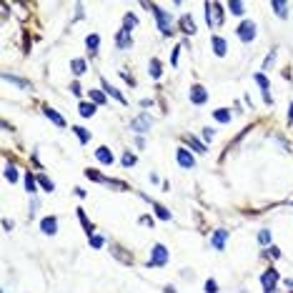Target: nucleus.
Returning <instances> with one entry per match:
<instances>
[{
  "instance_id": "47",
  "label": "nucleus",
  "mask_w": 293,
  "mask_h": 293,
  "mask_svg": "<svg viewBox=\"0 0 293 293\" xmlns=\"http://www.w3.org/2000/svg\"><path fill=\"white\" fill-rule=\"evenodd\" d=\"M163 291H165V293H178V291H176V288H173V286H165V288H163Z\"/></svg>"
},
{
  "instance_id": "44",
  "label": "nucleus",
  "mask_w": 293,
  "mask_h": 293,
  "mask_svg": "<svg viewBox=\"0 0 293 293\" xmlns=\"http://www.w3.org/2000/svg\"><path fill=\"white\" fill-rule=\"evenodd\" d=\"M203 138L211 140V138H213V128H203Z\"/></svg>"
},
{
  "instance_id": "29",
  "label": "nucleus",
  "mask_w": 293,
  "mask_h": 293,
  "mask_svg": "<svg viewBox=\"0 0 293 293\" xmlns=\"http://www.w3.org/2000/svg\"><path fill=\"white\" fill-rule=\"evenodd\" d=\"M120 163L125 165V168H133V165L138 163V158H135V153H131V151H125V153H123V158H120Z\"/></svg>"
},
{
  "instance_id": "17",
  "label": "nucleus",
  "mask_w": 293,
  "mask_h": 293,
  "mask_svg": "<svg viewBox=\"0 0 293 293\" xmlns=\"http://www.w3.org/2000/svg\"><path fill=\"white\" fill-rule=\"evenodd\" d=\"M70 70H73V75H83L88 70V60H83V58H73L70 60Z\"/></svg>"
},
{
  "instance_id": "5",
  "label": "nucleus",
  "mask_w": 293,
  "mask_h": 293,
  "mask_svg": "<svg viewBox=\"0 0 293 293\" xmlns=\"http://www.w3.org/2000/svg\"><path fill=\"white\" fill-rule=\"evenodd\" d=\"M151 125H153V118H151L148 113H143V115H138V118L131 120V131H135V133H145V131H151Z\"/></svg>"
},
{
  "instance_id": "20",
  "label": "nucleus",
  "mask_w": 293,
  "mask_h": 293,
  "mask_svg": "<svg viewBox=\"0 0 293 293\" xmlns=\"http://www.w3.org/2000/svg\"><path fill=\"white\" fill-rule=\"evenodd\" d=\"M3 80L5 83H13V86H18V88H30V83L28 80H23V78H18V75H13V73H3Z\"/></svg>"
},
{
  "instance_id": "25",
  "label": "nucleus",
  "mask_w": 293,
  "mask_h": 293,
  "mask_svg": "<svg viewBox=\"0 0 293 293\" xmlns=\"http://www.w3.org/2000/svg\"><path fill=\"white\" fill-rule=\"evenodd\" d=\"M88 98H90V103H95V106H106V103H108V98H106L103 90H90Z\"/></svg>"
},
{
  "instance_id": "48",
  "label": "nucleus",
  "mask_w": 293,
  "mask_h": 293,
  "mask_svg": "<svg viewBox=\"0 0 293 293\" xmlns=\"http://www.w3.org/2000/svg\"><path fill=\"white\" fill-rule=\"evenodd\" d=\"M263 293H276V291H263Z\"/></svg>"
},
{
  "instance_id": "33",
  "label": "nucleus",
  "mask_w": 293,
  "mask_h": 293,
  "mask_svg": "<svg viewBox=\"0 0 293 293\" xmlns=\"http://www.w3.org/2000/svg\"><path fill=\"white\" fill-rule=\"evenodd\" d=\"M35 185H38V178L33 173H25V191L28 193H35Z\"/></svg>"
},
{
  "instance_id": "15",
  "label": "nucleus",
  "mask_w": 293,
  "mask_h": 293,
  "mask_svg": "<svg viewBox=\"0 0 293 293\" xmlns=\"http://www.w3.org/2000/svg\"><path fill=\"white\" fill-rule=\"evenodd\" d=\"M43 113H45V118H50V120L58 125V128H66V118H63L58 111H53L50 106H43Z\"/></svg>"
},
{
  "instance_id": "45",
  "label": "nucleus",
  "mask_w": 293,
  "mask_h": 293,
  "mask_svg": "<svg viewBox=\"0 0 293 293\" xmlns=\"http://www.w3.org/2000/svg\"><path fill=\"white\" fill-rule=\"evenodd\" d=\"M135 145L143 151V148H145V138H143V135H140V138H135Z\"/></svg>"
},
{
  "instance_id": "18",
  "label": "nucleus",
  "mask_w": 293,
  "mask_h": 293,
  "mask_svg": "<svg viewBox=\"0 0 293 293\" xmlns=\"http://www.w3.org/2000/svg\"><path fill=\"white\" fill-rule=\"evenodd\" d=\"M178 23H180V30H183V33H188V35H193V33H196V23H193V18H191V15H180Z\"/></svg>"
},
{
  "instance_id": "3",
  "label": "nucleus",
  "mask_w": 293,
  "mask_h": 293,
  "mask_svg": "<svg viewBox=\"0 0 293 293\" xmlns=\"http://www.w3.org/2000/svg\"><path fill=\"white\" fill-rule=\"evenodd\" d=\"M168 258H171V253H168V248H165L163 243H156V246L151 248V261L145 263V268H156V266H165V263H168Z\"/></svg>"
},
{
  "instance_id": "14",
  "label": "nucleus",
  "mask_w": 293,
  "mask_h": 293,
  "mask_svg": "<svg viewBox=\"0 0 293 293\" xmlns=\"http://www.w3.org/2000/svg\"><path fill=\"white\" fill-rule=\"evenodd\" d=\"M183 143H185L191 151H196V153H205V143H201V140H198L196 135H191V133L183 135Z\"/></svg>"
},
{
  "instance_id": "34",
  "label": "nucleus",
  "mask_w": 293,
  "mask_h": 293,
  "mask_svg": "<svg viewBox=\"0 0 293 293\" xmlns=\"http://www.w3.org/2000/svg\"><path fill=\"white\" fill-rule=\"evenodd\" d=\"M258 243H261V246H270V231H268V228L258 231Z\"/></svg>"
},
{
  "instance_id": "13",
  "label": "nucleus",
  "mask_w": 293,
  "mask_h": 293,
  "mask_svg": "<svg viewBox=\"0 0 293 293\" xmlns=\"http://www.w3.org/2000/svg\"><path fill=\"white\" fill-rule=\"evenodd\" d=\"M115 48H118V50H128V48H133V38H131L128 30H120V33L115 35Z\"/></svg>"
},
{
  "instance_id": "10",
  "label": "nucleus",
  "mask_w": 293,
  "mask_h": 293,
  "mask_svg": "<svg viewBox=\"0 0 293 293\" xmlns=\"http://www.w3.org/2000/svg\"><path fill=\"white\" fill-rule=\"evenodd\" d=\"M176 158H178V165H180V168H193V165H196V158H193V153L188 151V148H178Z\"/></svg>"
},
{
  "instance_id": "43",
  "label": "nucleus",
  "mask_w": 293,
  "mask_h": 293,
  "mask_svg": "<svg viewBox=\"0 0 293 293\" xmlns=\"http://www.w3.org/2000/svg\"><path fill=\"white\" fill-rule=\"evenodd\" d=\"M268 256H270V258H281V250H278L276 246H270V248H268Z\"/></svg>"
},
{
  "instance_id": "40",
  "label": "nucleus",
  "mask_w": 293,
  "mask_h": 293,
  "mask_svg": "<svg viewBox=\"0 0 293 293\" xmlns=\"http://www.w3.org/2000/svg\"><path fill=\"white\" fill-rule=\"evenodd\" d=\"M86 176H88L90 180H95V183H100V180H103V176H100L98 171H93V168H88V171H86Z\"/></svg>"
},
{
  "instance_id": "31",
  "label": "nucleus",
  "mask_w": 293,
  "mask_h": 293,
  "mask_svg": "<svg viewBox=\"0 0 293 293\" xmlns=\"http://www.w3.org/2000/svg\"><path fill=\"white\" fill-rule=\"evenodd\" d=\"M5 180H8V183H18V168H15L13 163L5 165Z\"/></svg>"
},
{
  "instance_id": "8",
  "label": "nucleus",
  "mask_w": 293,
  "mask_h": 293,
  "mask_svg": "<svg viewBox=\"0 0 293 293\" xmlns=\"http://www.w3.org/2000/svg\"><path fill=\"white\" fill-rule=\"evenodd\" d=\"M191 103H193V106H203V103H208V90H205V86H201V83L191 86Z\"/></svg>"
},
{
  "instance_id": "37",
  "label": "nucleus",
  "mask_w": 293,
  "mask_h": 293,
  "mask_svg": "<svg viewBox=\"0 0 293 293\" xmlns=\"http://www.w3.org/2000/svg\"><path fill=\"white\" fill-rule=\"evenodd\" d=\"M151 75H153L156 80L160 78V60H158V58H153V60H151Z\"/></svg>"
},
{
  "instance_id": "19",
  "label": "nucleus",
  "mask_w": 293,
  "mask_h": 293,
  "mask_svg": "<svg viewBox=\"0 0 293 293\" xmlns=\"http://www.w3.org/2000/svg\"><path fill=\"white\" fill-rule=\"evenodd\" d=\"M103 93H108V95H111V98H115L118 103H125V98H123V93H120L118 88H113V86H111V83H108L106 78H103Z\"/></svg>"
},
{
  "instance_id": "6",
  "label": "nucleus",
  "mask_w": 293,
  "mask_h": 293,
  "mask_svg": "<svg viewBox=\"0 0 293 293\" xmlns=\"http://www.w3.org/2000/svg\"><path fill=\"white\" fill-rule=\"evenodd\" d=\"M253 78H256V83H258V88L263 90V100L268 103V106H273V95H270V80L266 78V73H256Z\"/></svg>"
},
{
  "instance_id": "27",
  "label": "nucleus",
  "mask_w": 293,
  "mask_h": 293,
  "mask_svg": "<svg viewBox=\"0 0 293 293\" xmlns=\"http://www.w3.org/2000/svg\"><path fill=\"white\" fill-rule=\"evenodd\" d=\"M153 211H156V216L160 218V221H171V211L165 205H160V203H153Z\"/></svg>"
},
{
  "instance_id": "35",
  "label": "nucleus",
  "mask_w": 293,
  "mask_h": 293,
  "mask_svg": "<svg viewBox=\"0 0 293 293\" xmlns=\"http://www.w3.org/2000/svg\"><path fill=\"white\" fill-rule=\"evenodd\" d=\"M103 246H106V241H103V236H98V233H93V236H90V248H95V250H100Z\"/></svg>"
},
{
  "instance_id": "23",
  "label": "nucleus",
  "mask_w": 293,
  "mask_h": 293,
  "mask_svg": "<svg viewBox=\"0 0 293 293\" xmlns=\"http://www.w3.org/2000/svg\"><path fill=\"white\" fill-rule=\"evenodd\" d=\"M98 45H100V35H98V33H90V35L86 38V48L90 50V55H95Z\"/></svg>"
},
{
  "instance_id": "21",
  "label": "nucleus",
  "mask_w": 293,
  "mask_h": 293,
  "mask_svg": "<svg viewBox=\"0 0 293 293\" xmlns=\"http://www.w3.org/2000/svg\"><path fill=\"white\" fill-rule=\"evenodd\" d=\"M78 113L83 118H93L95 115V103H88V100H83L80 106H78Z\"/></svg>"
},
{
  "instance_id": "1",
  "label": "nucleus",
  "mask_w": 293,
  "mask_h": 293,
  "mask_svg": "<svg viewBox=\"0 0 293 293\" xmlns=\"http://www.w3.org/2000/svg\"><path fill=\"white\" fill-rule=\"evenodd\" d=\"M153 15H156V25H158V30H160V35H165V38H171L173 35V15L171 13H165L163 8H153Z\"/></svg>"
},
{
  "instance_id": "22",
  "label": "nucleus",
  "mask_w": 293,
  "mask_h": 293,
  "mask_svg": "<svg viewBox=\"0 0 293 293\" xmlns=\"http://www.w3.org/2000/svg\"><path fill=\"white\" fill-rule=\"evenodd\" d=\"M270 8H273V13H276L281 20L288 18V3H283V0H276V3H270Z\"/></svg>"
},
{
  "instance_id": "46",
  "label": "nucleus",
  "mask_w": 293,
  "mask_h": 293,
  "mask_svg": "<svg viewBox=\"0 0 293 293\" xmlns=\"http://www.w3.org/2000/svg\"><path fill=\"white\" fill-rule=\"evenodd\" d=\"M288 123H293V103L288 106Z\"/></svg>"
},
{
  "instance_id": "36",
  "label": "nucleus",
  "mask_w": 293,
  "mask_h": 293,
  "mask_svg": "<svg viewBox=\"0 0 293 293\" xmlns=\"http://www.w3.org/2000/svg\"><path fill=\"white\" fill-rule=\"evenodd\" d=\"M228 10H231L233 15H243V3H236V0H231V3H228Z\"/></svg>"
},
{
  "instance_id": "30",
  "label": "nucleus",
  "mask_w": 293,
  "mask_h": 293,
  "mask_svg": "<svg viewBox=\"0 0 293 293\" xmlns=\"http://www.w3.org/2000/svg\"><path fill=\"white\" fill-rule=\"evenodd\" d=\"M73 131H75V135H78V140H80V143H88V140L93 138V135H90V131H86L83 125H75Z\"/></svg>"
},
{
  "instance_id": "42",
  "label": "nucleus",
  "mask_w": 293,
  "mask_h": 293,
  "mask_svg": "<svg viewBox=\"0 0 293 293\" xmlns=\"http://www.w3.org/2000/svg\"><path fill=\"white\" fill-rule=\"evenodd\" d=\"M178 55H180V48H173V53H171V66H178Z\"/></svg>"
},
{
  "instance_id": "16",
  "label": "nucleus",
  "mask_w": 293,
  "mask_h": 293,
  "mask_svg": "<svg viewBox=\"0 0 293 293\" xmlns=\"http://www.w3.org/2000/svg\"><path fill=\"white\" fill-rule=\"evenodd\" d=\"M95 160H98V163H103V165H111V163H113V153H111V148L100 145V148L95 151Z\"/></svg>"
},
{
  "instance_id": "7",
  "label": "nucleus",
  "mask_w": 293,
  "mask_h": 293,
  "mask_svg": "<svg viewBox=\"0 0 293 293\" xmlns=\"http://www.w3.org/2000/svg\"><path fill=\"white\" fill-rule=\"evenodd\" d=\"M276 283H278V270H276V268L263 270V276H261V286H263V291H276Z\"/></svg>"
},
{
  "instance_id": "28",
  "label": "nucleus",
  "mask_w": 293,
  "mask_h": 293,
  "mask_svg": "<svg viewBox=\"0 0 293 293\" xmlns=\"http://www.w3.org/2000/svg\"><path fill=\"white\" fill-rule=\"evenodd\" d=\"M213 118L218 123H231V111H228V108H218V111H213Z\"/></svg>"
},
{
  "instance_id": "11",
  "label": "nucleus",
  "mask_w": 293,
  "mask_h": 293,
  "mask_svg": "<svg viewBox=\"0 0 293 293\" xmlns=\"http://www.w3.org/2000/svg\"><path fill=\"white\" fill-rule=\"evenodd\" d=\"M225 243H228V231L225 228H218V231L213 233V238H211V246L216 250H225Z\"/></svg>"
},
{
  "instance_id": "4",
  "label": "nucleus",
  "mask_w": 293,
  "mask_h": 293,
  "mask_svg": "<svg viewBox=\"0 0 293 293\" xmlns=\"http://www.w3.org/2000/svg\"><path fill=\"white\" fill-rule=\"evenodd\" d=\"M238 38L243 40V43H253V40H256V23H253V20H241V23H238Z\"/></svg>"
},
{
  "instance_id": "24",
  "label": "nucleus",
  "mask_w": 293,
  "mask_h": 293,
  "mask_svg": "<svg viewBox=\"0 0 293 293\" xmlns=\"http://www.w3.org/2000/svg\"><path fill=\"white\" fill-rule=\"evenodd\" d=\"M35 178H38V185L43 188L45 193H53V191H55V185H53V180H50V178H48L45 173H43V176H35Z\"/></svg>"
},
{
  "instance_id": "9",
  "label": "nucleus",
  "mask_w": 293,
  "mask_h": 293,
  "mask_svg": "<svg viewBox=\"0 0 293 293\" xmlns=\"http://www.w3.org/2000/svg\"><path fill=\"white\" fill-rule=\"evenodd\" d=\"M40 231L45 236H55L58 233V218L55 216H43L40 218Z\"/></svg>"
},
{
  "instance_id": "26",
  "label": "nucleus",
  "mask_w": 293,
  "mask_h": 293,
  "mask_svg": "<svg viewBox=\"0 0 293 293\" xmlns=\"http://www.w3.org/2000/svg\"><path fill=\"white\" fill-rule=\"evenodd\" d=\"M135 25H138V18H135L133 13H125V18H123V30H128V33H131Z\"/></svg>"
},
{
  "instance_id": "41",
  "label": "nucleus",
  "mask_w": 293,
  "mask_h": 293,
  "mask_svg": "<svg viewBox=\"0 0 293 293\" xmlns=\"http://www.w3.org/2000/svg\"><path fill=\"white\" fill-rule=\"evenodd\" d=\"M273 58H276V50H270V53H268V58L263 60V68H266V70H268L270 66H273Z\"/></svg>"
},
{
  "instance_id": "38",
  "label": "nucleus",
  "mask_w": 293,
  "mask_h": 293,
  "mask_svg": "<svg viewBox=\"0 0 293 293\" xmlns=\"http://www.w3.org/2000/svg\"><path fill=\"white\" fill-rule=\"evenodd\" d=\"M111 250H113V256H118V261H125V263H131V256H128V253H123V250H120L118 246H113Z\"/></svg>"
},
{
  "instance_id": "12",
  "label": "nucleus",
  "mask_w": 293,
  "mask_h": 293,
  "mask_svg": "<svg viewBox=\"0 0 293 293\" xmlns=\"http://www.w3.org/2000/svg\"><path fill=\"white\" fill-rule=\"evenodd\" d=\"M211 45H213V53H216L218 58H225V53H228V43H225V38H223V35H213V38H211Z\"/></svg>"
},
{
  "instance_id": "39",
  "label": "nucleus",
  "mask_w": 293,
  "mask_h": 293,
  "mask_svg": "<svg viewBox=\"0 0 293 293\" xmlns=\"http://www.w3.org/2000/svg\"><path fill=\"white\" fill-rule=\"evenodd\" d=\"M205 291H208V293H218V283H216L213 278H208V281H205Z\"/></svg>"
},
{
  "instance_id": "32",
  "label": "nucleus",
  "mask_w": 293,
  "mask_h": 293,
  "mask_svg": "<svg viewBox=\"0 0 293 293\" xmlns=\"http://www.w3.org/2000/svg\"><path fill=\"white\" fill-rule=\"evenodd\" d=\"M78 218H80V225H83V228H86V231L93 236V223L88 221V216H86V213H83V208H78Z\"/></svg>"
},
{
  "instance_id": "2",
  "label": "nucleus",
  "mask_w": 293,
  "mask_h": 293,
  "mask_svg": "<svg viewBox=\"0 0 293 293\" xmlns=\"http://www.w3.org/2000/svg\"><path fill=\"white\" fill-rule=\"evenodd\" d=\"M205 25H223V5L221 3H203Z\"/></svg>"
}]
</instances>
